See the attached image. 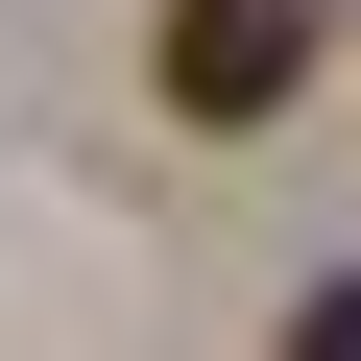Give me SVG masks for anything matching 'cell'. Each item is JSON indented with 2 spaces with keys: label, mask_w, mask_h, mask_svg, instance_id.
<instances>
[{
  "label": "cell",
  "mask_w": 361,
  "mask_h": 361,
  "mask_svg": "<svg viewBox=\"0 0 361 361\" xmlns=\"http://www.w3.org/2000/svg\"><path fill=\"white\" fill-rule=\"evenodd\" d=\"M313 49H337V0H169V25H145V97L193 121V145H265L313 97Z\"/></svg>",
  "instance_id": "obj_1"
}]
</instances>
